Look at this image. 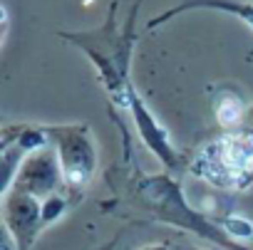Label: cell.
<instances>
[{
	"instance_id": "obj_3",
	"label": "cell",
	"mask_w": 253,
	"mask_h": 250,
	"mask_svg": "<svg viewBox=\"0 0 253 250\" xmlns=\"http://www.w3.org/2000/svg\"><path fill=\"white\" fill-rule=\"evenodd\" d=\"M144 198L149 203V208H154L159 213V218L169 220V223H179V225H186L191 230H199L204 235H211L216 240H221L226 248L231 250H241L238 245H231V238H223L218 230H211V225L196 213L189 208V203L184 201L181 196V188L169 181L167 176H154L144 183Z\"/></svg>"
},
{
	"instance_id": "obj_4",
	"label": "cell",
	"mask_w": 253,
	"mask_h": 250,
	"mask_svg": "<svg viewBox=\"0 0 253 250\" xmlns=\"http://www.w3.org/2000/svg\"><path fill=\"white\" fill-rule=\"evenodd\" d=\"M62 183H65V176H62L57 151H55V146H45V149L25 156V161H23L18 176H15L13 188L30 193L38 201H45L47 196L57 193V188Z\"/></svg>"
},
{
	"instance_id": "obj_11",
	"label": "cell",
	"mask_w": 253,
	"mask_h": 250,
	"mask_svg": "<svg viewBox=\"0 0 253 250\" xmlns=\"http://www.w3.org/2000/svg\"><path fill=\"white\" fill-rule=\"evenodd\" d=\"M139 250H171L167 243H152V245H147V248H139Z\"/></svg>"
},
{
	"instance_id": "obj_10",
	"label": "cell",
	"mask_w": 253,
	"mask_h": 250,
	"mask_svg": "<svg viewBox=\"0 0 253 250\" xmlns=\"http://www.w3.org/2000/svg\"><path fill=\"white\" fill-rule=\"evenodd\" d=\"M238 119H241V102L236 97H226L218 107V121L223 127H233Z\"/></svg>"
},
{
	"instance_id": "obj_8",
	"label": "cell",
	"mask_w": 253,
	"mask_h": 250,
	"mask_svg": "<svg viewBox=\"0 0 253 250\" xmlns=\"http://www.w3.org/2000/svg\"><path fill=\"white\" fill-rule=\"evenodd\" d=\"M65 211H67V201H65V196H60V193H52V196H47L45 201H40V215H42V225H50V223H55L57 218H62V215H65Z\"/></svg>"
},
{
	"instance_id": "obj_9",
	"label": "cell",
	"mask_w": 253,
	"mask_h": 250,
	"mask_svg": "<svg viewBox=\"0 0 253 250\" xmlns=\"http://www.w3.org/2000/svg\"><path fill=\"white\" fill-rule=\"evenodd\" d=\"M196 5H211V8H218L226 13H236L246 23L253 25V5H248V3H233V0H196Z\"/></svg>"
},
{
	"instance_id": "obj_6",
	"label": "cell",
	"mask_w": 253,
	"mask_h": 250,
	"mask_svg": "<svg viewBox=\"0 0 253 250\" xmlns=\"http://www.w3.org/2000/svg\"><path fill=\"white\" fill-rule=\"evenodd\" d=\"M129 107H132V111H134L137 129H139L144 144H147L164 164H174V149H171V144H169V139H167V132L154 121V116L147 111L144 102H142L134 92H129Z\"/></svg>"
},
{
	"instance_id": "obj_1",
	"label": "cell",
	"mask_w": 253,
	"mask_h": 250,
	"mask_svg": "<svg viewBox=\"0 0 253 250\" xmlns=\"http://www.w3.org/2000/svg\"><path fill=\"white\" fill-rule=\"evenodd\" d=\"M253 169V134H228L209 144L196 159V174L216 186L231 188L248 179Z\"/></svg>"
},
{
	"instance_id": "obj_7",
	"label": "cell",
	"mask_w": 253,
	"mask_h": 250,
	"mask_svg": "<svg viewBox=\"0 0 253 250\" xmlns=\"http://www.w3.org/2000/svg\"><path fill=\"white\" fill-rule=\"evenodd\" d=\"M221 230L231 240H253V220H248L243 215H228V218H223Z\"/></svg>"
},
{
	"instance_id": "obj_2",
	"label": "cell",
	"mask_w": 253,
	"mask_h": 250,
	"mask_svg": "<svg viewBox=\"0 0 253 250\" xmlns=\"http://www.w3.org/2000/svg\"><path fill=\"white\" fill-rule=\"evenodd\" d=\"M47 134L57 151L65 183L72 188L84 186L97 169V151L87 127H55Z\"/></svg>"
},
{
	"instance_id": "obj_5",
	"label": "cell",
	"mask_w": 253,
	"mask_h": 250,
	"mask_svg": "<svg viewBox=\"0 0 253 250\" xmlns=\"http://www.w3.org/2000/svg\"><path fill=\"white\" fill-rule=\"evenodd\" d=\"M5 208H3V218H5V230H10L18 240V245H23V250L30 248L35 233L42 228V215H40V201L30 193H23L18 188L5 191L3 198Z\"/></svg>"
}]
</instances>
